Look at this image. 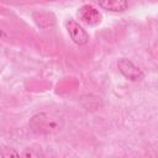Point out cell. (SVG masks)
Instances as JSON below:
<instances>
[{"instance_id": "1", "label": "cell", "mask_w": 158, "mask_h": 158, "mask_svg": "<svg viewBox=\"0 0 158 158\" xmlns=\"http://www.w3.org/2000/svg\"><path fill=\"white\" fill-rule=\"evenodd\" d=\"M28 125L32 132L42 136H51L63 130L64 120L56 112H40L31 117Z\"/></svg>"}, {"instance_id": "6", "label": "cell", "mask_w": 158, "mask_h": 158, "mask_svg": "<svg viewBox=\"0 0 158 158\" xmlns=\"http://www.w3.org/2000/svg\"><path fill=\"white\" fill-rule=\"evenodd\" d=\"M99 6L112 12H122L128 7L127 0H98Z\"/></svg>"}, {"instance_id": "3", "label": "cell", "mask_w": 158, "mask_h": 158, "mask_svg": "<svg viewBox=\"0 0 158 158\" xmlns=\"http://www.w3.org/2000/svg\"><path fill=\"white\" fill-rule=\"evenodd\" d=\"M67 30L72 38V41L78 46H84L89 42V35L88 32L74 20H69L67 22Z\"/></svg>"}, {"instance_id": "2", "label": "cell", "mask_w": 158, "mask_h": 158, "mask_svg": "<svg viewBox=\"0 0 158 158\" xmlns=\"http://www.w3.org/2000/svg\"><path fill=\"white\" fill-rule=\"evenodd\" d=\"M117 68L120 73L131 81H138L143 79V72L128 58H120L117 62Z\"/></svg>"}, {"instance_id": "9", "label": "cell", "mask_w": 158, "mask_h": 158, "mask_svg": "<svg viewBox=\"0 0 158 158\" xmlns=\"http://www.w3.org/2000/svg\"><path fill=\"white\" fill-rule=\"evenodd\" d=\"M1 36H4V33H2V31L0 30V37H1Z\"/></svg>"}, {"instance_id": "4", "label": "cell", "mask_w": 158, "mask_h": 158, "mask_svg": "<svg viewBox=\"0 0 158 158\" xmlns=\"http://www.w3.org/2000/svg\"><path fill=\"white\" fill-rule=\"evenodd\" d=\"M78 17L80 21H83L86 25L94 26L101 22V14L99 12V10L96 7H94L93 5H84L79 9L78 11Z\"/></svg>"}, {"instance_id": "8", "label": "cell", "mask_w": 158, "mask_h": 158, "mask_svg": "<svg viewBox=\"0 0 158 158\" xmlns=\"http://www.w3.org/2000/svg\"><path fill=\"white\" fill-rule=\"evenodd\" d=\"M1 156H2V157H10V156L19 157L20 153L16 152L14 148H2V151H1Z\"/></svg>"}, {"instance_id": "5", "label": "cell", "mask_w": 158, "mask_h": 158, "mask_svg": "<svg viewBox=\"0 0 158 158\" xmlns=\"http://www.w3.org/2000/svg\"><path fill=\"white\" fill-rule=\"evenodd\" d=\"M32 17L36 25L41 28H48L56 23V17L53 14L47 11H36L32 14Z\"/></svg>"}, {"instance_id": "10", "label": "cell", "mask_w": 158, "mask_h": 158, "mask_svg": "<svg viewBox=\"0 0 158 158\" xmlns=\"http://www.w3.org/2000/svg\"><path fill=\"white\" fill-rule=\"evenodd\" d=\"M47 1H54V0H47Z\"/></svg>"}, {"instance_id": "7", "label": "cell", "mask_w": 158, "mask_h": 158, "mask_svg": "<svg viewBox=\"0 0 158 158\" xmlns=\"http://www.w3.org/2000/svg\"><path fill=\"white\" fill-rule=\"evenodd\" d=\"M23 157H40L42 156L40 148H26L25 152L22 153Z\"/></svg>"}]
</instances>
